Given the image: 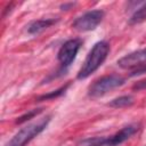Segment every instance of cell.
Masks as SVG:
<instances>
[{
    "label": "cell",
    "mask_w": 146,
    "mask_h": 146,
    "mask_svg": "<svg viewBox=\"0 0 146 146\" xmlns=\"http://www.w3.org/2000/svg\"><path fill=\"white\" fill-rule=\"evenodd\" d=\"M110 52V43L107 41H98L94 44L89 54L87 55L81 68L76 74L78 80H84L95 73L105 62Z\"/></svg>",
    "instance_id": "6da1fadb"
},
{
    "label": "cell",
    "mask_w": 146,
    "mask_h": 146,
    "mask_svg": "<svg viewBox=\"0 0 146 146\" xmlns=\"http://www.w3.org/2000/svg\"><path fill=\"white\" fill-rule=\"evenodd\" d=\"M139 130L138 123H131L108 137H89L80 141V146H119Z\"/></svg>",
    "instance_id": "7a4b0ae2"
},
{
    "label": "cell",
    "mask_w": 146,
    "mask_h": 146,
    "mask_svg": "<svg viewBox=\"0 0 146 146\" xmlns=\"http://www.w3.org/2000/svg\"><path fill=\"white\" fill-rule=\"evenodd\" d=\"M50 120H51V115H46L44 117L38 120L36 122L24 125L3 146H26L34 137L40 135L47 128Z\"/></svg>",
    "instance_id": "3957f363"
},
{
    "label": "cell",
    "mask_w": 146,
    "mask_h": 146,
    "mask_svg": "<svg viewBox=\"0 0 146 146\" xmlns=\"http://www.w3.org/2000/svg\"><path fill=\"white\" fill-rule=\"evenodd\" d=\"M125 83V79L119 74H110L104 75L97 80H95L88 87V96L91 98H98L107 92L123 86Z\"/></svg>",
    "instance_id": "277c9868"
},
{
    "label": "cell",
    "mask_w": 146,
    "mask_h": 146,
    "mask_svg": "<svg viewBox=\"0 0 146 146\" xmlns=\"http://www.w3.org/2000/svg\"><path fill=\"white\" fill-rule=\"evenodd\" d=\"M81 46H82V40L79 38L70 39L62 44V47L57 52V59L60 63V70H59L60 73H65L66 68L73 63Z\"/></svg>",
    "instance_id": "5b68a950"
},
{
    "label": "cell",
    "mask_w": 146,
    "mask_h": 146,
    "mask_svg": "<svg viewBox=\"0 0 146 146\" xmlns=\"http://www.w3.org/2000/svg\"><path fill=\"white\" fill-rule=\"evenodd\" d=\"M104 16H105L104 10H100V9L89 10L80 15L79 17H76L72 23V27L79 32L92 31L102 23Z\"/></svg>",
    "instance_id": "8992f818"
},
{
    "label": "cell",
    "mask_w": 146,
    "mask_h": 146,
    "mask_svg": "<svg viewBox=\"0 0 146 146\" xmlns=\"http://www.w3.org/2000/svg\"><path fill=\"white\" fill-rule=\"evenodd\" d=\"M143 64H146V48L132 51L117 60V65L127 70H133Z\"/></svg>",
    "instance_id": "52a82bcc"
},
{
    "label": "cell",
    "mask_w": 146,
    "mask_h": 146,
    "mask_svg": "<svg viewBox=\"0 0 146 146\" xmlns=\"http://www.w3.org/2000/svg\"><path fill=\"white\" fill-rule=\"evenodd\" d=\"M57 22H58L57 18H42V19H36V21L31 22L27 25V29L26 30H27V33L29 34L35 35V34H39V33L43 32L44 30H47L51 25L56 24Z\"/></svg>",
    "instance_id": "ba28073f"
},
{
    "label": "cell",
    "mask_w": 146,
    "mask_h": 146,
    "mask_svg": "<svg viewBox=\"0 0 146 146\" xmlns=\"http://www.w3.org/2000/svg\"><path fill=\"white\" fill-rule=\"evenodd\" d=\"M132 104H133V97L130 95H123L112 99L107 105L113 108H125V107H130Z\"/></svg>",
    "instance_id": "9c48e42d"
},
{
    "label": "cell",
    "mask_w": 146,
    "mask_h": 146,
    "mask_svg": "<svg viewBox=\"0 0 146 146\" xmlns=\"http://www.w3.org/2000/svg\"><path fill=\"white\" fill-rule=\"evenodd\" d=\"M144 21H146V2H143L139 7L136 8L133 14L129 18V24L136 25V24L143 23Z\"/></svg>",
    "instance_id": "30bf717a"
},
{
    "label": "cell",
    "mask_w": 146,
    "mask_h": 146,
    "mask_svg": "<svg viewBox=\"0 0 146 146\" xmlns=\"http://www.w3.org/2000/svg\"><path fill=\"white\" fill-rule=\"evenodd\" d=\"M70 84H71V82H67L66 84L62 86L60 88H58V89H56V90H52V91H50V92H48V94H44V95L39 96L35 100H36V102H42V100H50V99L58 98V97H60V96L67 90V88L70 87Z\"/></svg>",
    "instance_id": "8fae6325"
},
{
    "label": "cell",
    "mask_w": 146,
    "mask_h": 146,
    "mask_svg": "<svg viewBox=\"0 0 146 146\" xmlns=\"http://www.w3.org/2000/svg\"><path fill=\"white\" fill-rule=\"evenodd\" d=\"M42 110H43V108H34V110H30L29 112H26V113H24L23 115H21L19 117H17L16 123H17V124H22V123L26 122L27 120L33 119L34 116L39 115V114L42 112Z\"/></svg>",
    "instance_id": "7c38bea8"
},
{
    "label": "cell",
    "mask_w": 146,
    "mask_h": 146,
    "mask_svg": "<svg viewBox=\"0 0 146 146\" xmlns=\"http://www.w3.org/2000/svg\"><path fill=\"white\" fill-rule=\"evenodd\" d=\"M144 73H146V64H143V65H140V66H138V67L131 70V72L129 73V76L133 78V76L141 75V74H144Z\"/></svg>",
    "instance_id": "4fadbf2b"
},
{
    "label": "cell",
    "mask_w": 146,
    "mask_h": 146,
    "mask_svg": "<svg viewBox=\"0 0 146 146\" xmlns=\"http://www.w3.org/2000/svg\"><path fill=\"white\" fill-rule=\"evenodd\" d=\"M132 90L133 91H140V90H146V79L137 81L133 86H132Z\"/></svg>",
    "instance_id": "5bb4252c"
},
{
    "label": "cell",
    "mask_w": 146,
    "mask_h": 146,
    "mask_svg": "<svg viewBox=\"0 0 146 146\" xmlns=\"http://www.w3.org/2000/svg\"><path fill=\"white\" fill-rule=\"evenodd\" d=\"M74 5H75V2H65V3H62V5H60V9H62V10H68V9H71Z\"/></svg>",
    "instance_id": "9a60e30c"
},
{
    "label": "cell",
    "mask_w": 146,
    "mask_h": 146,
    "mask_svg": "<svg viewBox=\"0 0 146 146\" xmlns=\"http://www.w3.org/2000/svg\"><path fill=\"white\" fill-rule=\"evenodd\" d=\"M13 6H14V3H9L6 8H5V10H3V14H2V17H6V15H7V13H8V10L10 11L11 10V8H13Z\"/></svg>",
    "instance_id": "2e32d148"
}]
</instances>
